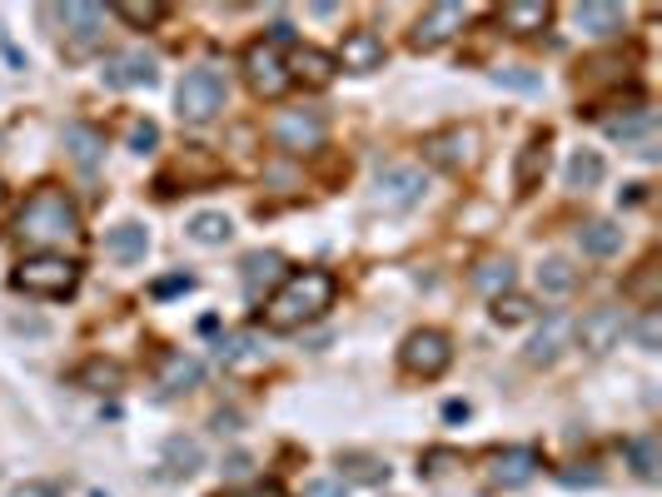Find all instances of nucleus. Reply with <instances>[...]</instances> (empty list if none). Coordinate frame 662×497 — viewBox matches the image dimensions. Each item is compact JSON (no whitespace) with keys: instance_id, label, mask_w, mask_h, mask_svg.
<instances>
[{"instance_id":"1","label":"nucleus","mask_w":662,"mask_h":497,"mask_svg":"<svg viewBox=\"0 0 662 497\" xmlns=\"http://www.w3.org/2000/svg\"><path fill=\"white\" fill-rule=\"evenodd\" d=\"M334 294H339V284H334L329 268L284 274V284L264 298V324H270L274 334H294V328H304L309 318H319L324 308L334 304Z\"/></svg>"},{"instance_id":"2","label":"nucleus","mask_w":662,"mask_h":497,"mask_svg":"<svg viewBox=\"0 0 662 497\" xmlns=\"http://www.w3.org/2000/svg\"><path fill=\"white\" fill-rule=\"evenodd\" d=\"M15 239L41 248V254H51L55 244H75L81 239V214H75L71 194L55 184H41L15 214Z\"/></svg>"},{"instance_id":"3","label":"nucleus","mask_w":662,"mask_h":497,"mask_svg":"<svg viewBox=\"0 0 662 497\" xmlns=\"http://www.w3.org/2000/svg\"><path fill=\"white\" fill-rule=\"evenodd\" d=\"M81 284V264L65 254H31L15 264V288L35 298H71Z\"/></svg>"},{"instance_id":"4","label":"nucleus","mask_w":662,"mask_h":497,"mask_svg":"<svg viewBox=\"0 0 662 497\" xmlns=\"http://www.w3.org/2000/svg\"><path fill=\"white\" fill-rule=\"evenodd\" d=\"M175 105H180L185 125H210V119L224 109V80H220V70H210V65L190 70V75L180 80V89H175Z\"/></svg>"},{"instance_id":"5","label":"nucleus","mask_w":662,"mask_h":497,"mask_svg":"<svg viewBox=\"0 0 662 497\" xmlns=\"http://www.w3.org/2000/svg\"><path fill=\"white\" fill-rule=\"evenodd\" d=\"M399 363H403V373H413V378H443L449 373V363H453L449 334H439V328H419V334H409L403 338V348H399Z\"/></svg>"},{"instance_id":"6","label":"nucleus","mask_w":662,"mask_h":497,"mask_svg":"<svg viewBox=\"0 0 662 497\" xmlns=\"http://www.w3.org/2000/svg\"><path fill=\"white\" fill-rule=\"evenodd\" d=\"M622 334H628V314H622L618 304H598V308L582 314V324H572L578 348H582V353H592V358L612 353V348L622 343Z\"/></svg>"},{"instance_id":"7","label":"nucleus","mask_w":662,"mask_h":497,"mask_svg":"<svg viewBox=\"0 0 662 497\" xmlns=\"http://www.w3.org/2000/svg\"><path fill=\"white\" fill-rule=\"evenodd\" d=\"M244 80H250V89L260 99H280L284 89L294 85L290 65H284V55L270 45V40H254V45L244 50Z\"/></svg>"},{"instance_id":"8","label":"nucleus","mask_w":662,"mask_h":497,"mask_svg":"<svg viewBox=\"0 0 662 497\" xmlns=\"http://www.w3.org/2000/svg\"><path fill=\"white\" fill-rule=\"evenodd\" d=\"M469 15L473 10L469 6H459V0H439V6H429L419 20H413V50H439V45H449L453 35H459L463 25H469Z\"/></svg>"},{"instance_id":"9","label":"nucleus","mask_w":662,"mask_h":497,"mask_svg":"<svg viewBox=\"0 0 662 497\" xmlns=\"http://www.w3.org/2000/svg\"><path fill=\"white\" fill-rule=\"evenodd\" d=\"M270 135H274V145L290 149V155H309V149L324 145V115L319 109H280Z\"/></svg>"},{"instance_id":"10","label":"nucleus","mask_w":662,"mask_h":497,"mask_svg":"<svg viewBox=\"0 0 662 497\" xmlns=\"http://www.w3.org/2000/svg\"><path fill=\"white\" fill-rule=\"evenodd\" d=\"M423 155L443 169H469L479 159V129L473 125H453V129H439V135L423 139Z\"/></svg>"},{"instance_id":"11","label":"nucleus","mask_w":662,"mask_h":497,"mask_svg":"<svg viewBox=\"0 0 662 497\" xmlns=\"http://www.w3.org/2000/svg\"><path fill=\"white\" fill-rule=\"evenodd\" d=\"M538 467H543L538 447H498V453L488 457V467H483V477H488V487H503V493H508V487L533 483Z\"/></svg>"},{"instance_id":"12","label":"nucleus","mask_w":662,"mask_h":497,"mask_svg":"<svg viewBox=\"0 0 662 497\" xmlns=\"http://www.w3.org/2000/svg\"><path fill=\"white\" fill-rule=\"evenodd\" d=\"M423 169L419 165H389L379 179H374V204H383V209H409V204H419L423 199Z\"/></svg>"},{"instance_id":"13","label":"nucleus","mask_w":662,"mask_h":497,"mask_svg":"<svg viewBox=\"0 0 662 497\" xmlns=\"http://www.w3.org/2000/svg\"><path fill=\"white\" fill-rule=\"evenodd\" d=\"M101 80L111 89H135V85H155V55L150 50H120L101 65Z\"/></svg>"},{"instance_id":"14","label":"nucleus","mask_w":662,"mask_h":497,"mask_svg":"<svg viewBox=\"0 0 662 497\" xmlns=\"http://www.w3.org/2000/svg\"><path fill=\"white\" fill-rule=\"evenodd\" d=\"M334 65L339 70H354V75H369V70L383 65V40L374 35V30H349L339 45V55H334Z\"/></svg>"},{"instance_id":"15","label":"nucleus","mask_w":662,"mask_h":497,"mask_svg":"<svg viewBox=\"0 0 662 497\" xmlns=\"http://www.w3.org/2000/svg\"><path fill=\"white\" fill-rule=\"evenodd\" d=\"M240 284H244V298H254V304H260L264 288H280V284H284V258L274 254V248L244 254V264H240Z\"/></svg>"},{"instance_id":"16","label":"nucleus","mask_w":662,"mask_h":497,"mask_svg":"<svg viewBox=\"0 0 662 497\" xmlns=\"http://www.w3.org/2000/svg\"><path fill=\"white\" fill-rule=\"evenodd\" d=\"M284 65H290V80H300V85H309V89L334 85V75H339L334 55H329V50H319V45H300Z\"/></svg>"},{"instance_id":"17","label":"nucleus","mask_w":662,"mask_h":497,"mask_svg":"<svg viewBox=\"0 0 662 497\" xmlns=\"http://www.w3.org/2000/svg\"><path fill=\"white\" fill-rule=\"evenodd\" d=\"M568 343H572V318L548 314V318H543V328L533 334V343H528V363H533V368L558 363L563 348H568Z\"/></svg>"},{"instance_id":"18","label":"nucleus","mask_w":662,"mask_h":497,"mask_svg":"<svg viewBox=\"0 0 662 497\" xmlns=\"http://www.w3.org/2000/svg\"><path fill=\"white\" fill-rule=\"evenodd\" d=\"M622 20H628V10L612 6V0H582V6H572V25H578L582 35L608 40L622 30Z\"/></svg>"},{"instance_id":"19","label":"nucleus","mask_w":662,"mask_h":497,"mask_svg":"<svg viewBox=\"0 0 662 497\" xmlns=\"http://www.w3.org/2000/svg\"><path fill=\"white\" fill-rule=\"evenodd\" d=\"M622 453H628L632 473L642 477V483H662V437L658 433H638L622 443Z\"/></svg>"},{"instance_id":"20","label":"nucleus","mask_w":662,"mask_h":497,"mask_svg":"<svg viewBox=\"0 0 662 497\" xmlns=\"http://www.w3.org/2000/svg\"><path fill=\"white\" fill-rule=\"evenodd\" d=\"M61 20L65 30H71L75 45H95L105 30V6H85V0H71V6H61Z\"/></svg>"},{"instance_id":"21","label":"nucleus","mask_w":662,"mask_h":497,"mask_svg":"<svg viewBox=\"0 0 662 497\" xmlns=\"http://www.w3.org/2000/svg\"><path fill=\"white\" fill-rule=\"evenodd\" d=\"M498 20L513 35H533V30H543L553 20V6L548 0H508V6L498 10Z\"/></svg>"},{"instance_id":"22","label":"nucleus","mask_w":662,"mask_h":497,"mask_svg":"<svg viewBox=\"0 0 662 497\" xmlns=\"http://www.w3.org/2000/svg\"><path fill=\"white\" fill-rule=\"evenodd\" d=\"M543 175H548V139H528V145L518 149V165H513V184H518V194H533Z\"/></svg>"},{"instance_id":"23","label":"nucleus","mask_w":662,"mask_h":497,"mask_svg":"<svg viewBox=\"0 0 662 497\" xmlns=\"http://www.w3.org/2000/svg\"><path fill=\"white\" fill-rule=\"evenodd\" d=\"M578 248L588 258H612L622 248V229L612 224V219H592V224L578 229Z\"/></svg>"},{"instance_id":"24","label":"nucleus","mask_w":662,"mask_h":497,"mask_svg":"<svg viewBox=\"0 0 662 497\" xmlns=\"http://www.w3.org/2000/svg\"><path fill=\"white\" fill-rule=\"evenodd\" d=\"M105 248H111L115 258H125V264H140V258L150 254V229L145 224H115L111 234H105Z\"/></svg>"},{"instance_id":"25","label":"nucleus","mask_w":662,"mask_h":497,"mask_svg":"<svg viewBox=\"0 0 662 497\" xmlns=\"http://www.w3.org/2000/svg\"><path fill=\"white\" fill-rule=\"evenodd\" d=\"M65 149H71V159L81 169H95L101 165V155H105V135L101 129H91V125H65Z\"/></svg>"},{"instance_id":"26","label":"nucleus","mask_w":662,"mask_h":497,"mask_svg":"<svg viewBox=\"0 0 662 497\" xmlns=\"http://www.w3.org/2000/svg\"><path fill=\"white\" fill-rule=\"evenodd\" d=\"M339 483L349 487V483H389V463L383 457H369V453H344L339 457Z\"/></svg>"},{"instance_id":"27","label":"nucleus","mask_w":662,"mask_h":497,"mask_svg":"<svg viewBox=\"0 0 662 497\" xmlns=\"http://www.w3.org/2000/svg\"><path fill=\"white\" fill-rule=\"evenodd\" d=\"M200 383V358H190V353H170L165 358V368H160V388L165 393H185V388H195Z\"/></svg>"},{"instance_id":"28","label":"nucleus","mask_w":662,"mask_h":497,"mask_svg":"<svg viewBox=\"0 0 662 497\" xmlns=\"http://www.w3.org/2000/svg\"><path fill=\"white\" fill-rule=\"evenodd\" d=\"M230 234H234V224H230V214H220V209H204V214H195L190 219V239L195 244H230Z\"/></svg>"},{"instance_id":"29","label":"nucleus","mask_w":662,"mask_h":497,"mask_svg":"<svg viewBox=\"0 0 662 497\" xmlns=\"http://www.w3.org/2000/svg\"><path fill=\"white\" fill-rule=\"evenodd\" d=\"M508 284H513V258H483L479 268H473V288L479 294H508Z\"/></svg>"},{"instance_id":"30","label":"nucleus","mask_w":662,"mask_h":497,"mask_svg":"<svg viewBox=\"0 0 662 497\" xmlns=\"http://www.w3.org/2000/svg\"><path fill=\"white\" fill-rule=\"evenodd\" d=\"M572 284H578V274H572L568 258H543V268H538V294L563 298V294H572Z\"/></svg>"},{"instance_id":"31","label":"nucleus","mask_w":662,"mask_h":497,"mask_svg":"<svg viewBox=\"0 0 662 497\" xmlns=\"http://www.w3.org/2000/svg\"><path fill=\"white\" fill-rule=\"evenodd\" d=\"M602 179V155L598 149H578L568 159V189H592Z\"/></svg>"},{"instance_id":"32","label":"nucleus","mask_w":662,"mask_h":497,"mask_svg":"<svg viewBox=\"0 0 662 497\" xmlns=\"http://www.w3.org/2000/svg\"><path fill=\"white\" fill-rule=\"evenodd\" d=\"M120 363H105V358H91V363L75 373V383L81 388H95V393H111V388H120Z\"/></svg>"},{"instance_id":"33","label":"nucleus","mask_w":662,"mask_h":497,"mask_svg":"<svg viewBox=\"0 0 662 497\" xmlns=\"http://www.w3.org/2000/svg\"><path fill=\"white\" fill-rule=\"evenodd\" d=\"M254 358H264V348L254 343V334H230V338H220V363H224V368L254 363Z\"/></svg>"},{"instance_id":"34","label":"nucleus","mask_w":662,"mask_h":497,"mask_svg":"<svg viewBox=\"0 0 662 497\" xmlns=\"http://www.w3.org/2000/svg\"><path fill=\"white\" fill-rule=\"evenodd\" d=\"M533 314H538V308H533V298H523V294H498L493 298V324H503V328L528 324Z\"/></svg>"},{"instance_id":"35","label":"nucleus","mask_w":662,"mask_h":497,"mask_svg":"<svg viewBox=\"0 0 662 497\" xmlns=\"http://www.w3.org/2000/svg\"><path fill=\"white\" fill-rule=\"evenodd\" d=\"M115 15H120L125 25H135V30H150V25H160L165 6H160V0H120Z\"/></svg>"},{"instance_id":"36","label":"nucleus","mask_w":662,"mask_h":497,"mask_svg":"<svg viewBox=\"0 0 662 497\" xmlns=\"http://www.w3.org/2000/svg\"><path fill=\"white\" fill-rule=\"evenodd\" d=\"M165 463H170V473L190 477L195 467H200V443H195V437H170V443H165Z\"/></svg>"},{"instance_id":"37","label":"nucleus","mask_w":662,"mask_h":497,"mask_svg":"<svg viewBox=\"0 0 662 497\" xmlns=\"http://www.w3.org/2000/svg\"><path fill=\"white\" fill-rule=\"evenodd\" d=\"M628 334L638 338L642 353H658V348H662V314H658V308H642V318H638V324H628Z\"/></svg>"},{"instance_id":"38","label":"nucleus","mask_w":662,"mask_h":497,"mask_svg":"<svg viewBox=\"0 0 662 497\" xmlns=\"http://www.w3.org/2000/svg\"><path fill=\"white\" fill-rule=\"evenodd\" d=\"M648 125H652V109H638V115H612V119H602V129H608L612 139H632V135H642Z\"/></svg>"},{"instance_id":"39","label":"nucleus","mask_w":662,"mask_h":497,"mask_svg":"<svg viewBox=\"0 0 662 497\" xmlns=\"http://www.w3.org/2000/svg\"><path fill=\"white\" fill-rule=\"evenodd\" d=\"M493 85H513V89H538V85H543V75H533V70H523V65H503V70H493Z\"/></svg>"},{"instance_id":"40","label":"nucleus","mask_w":662,"mask_h":497,"mask_svg":"<svg viewBox=\"0 0 662 497\" xmlns=\"http://www.w3.org/2000/svg\"><path fill=\"white\" fill-rule=\"evenodd\" d=\"M155 145H160V125H155V119H135L130 125V149L135 155H150Z\"/></svg>"},{"instance_id":"41","label":"nucleus","mask_w":662,"mask_h":497,"mask_svg":"<svg viewBox=\"0 0 662 497\" xmlns=\"http://www.w3.org/2000/svg\"><path fill=\"white\" fill-rule=\"evenodd\" d=\"M300 497H344V483L339 477H309Z\"/></svg>"},{"instance_id":"42","label":"nucleus","mask_w":662,"mask_h":497,"mask_svg":"<svg viewBox=\"0 0 662 497\" xmlns=\"http://www.w3.org/2000/svg\"><path fill=\"white\" fill-rule=\"evenodd\" d=\"M195 288V278L190 274H170V278H160V284H155V298H170V294H190Z\"/></svg>"},{"instance_id":"43","label":"nucleus","mask_w":662,"mask_h":497,"mask_svg":"<svg viewBox=\"0 0 662 497\" xmlns=\"http://www.w3.org/2000/svg\"><path fill=\"white\" fill-rule=\"evenodd\" d=\"M652 274H658V264H642V274L628 284V294H638V298H648L652 304Z\"/></svg>"},{"instance_id":"44","label":"nucleus","mask_w":662,"mask_h":497,"mask_svg":"<svg viewBox=\"0 0 662 497\" xmlns=\"http://www.w3.org/2000/svg\"><path fill=\"white\" fill-rule=\"evenodd\" d=\"M563 483H602V473H598V467H563Z\"/></svg>"},{"instance_id":"45","label":"nucleus","mask_w":662,"mask_h":497,"mask_svg":"<svg viewBox=\"0 0 662 497\" xmlns=\"http://www.w3.org/2000/svg\"><path fill=\"white\" fill-rule=\"evenodd\" d=\"M274 40H294V25H290V20H274V25H270V45H274Z\"/></svg>"},{"instance_id":"46","label":"nucleus","mask_w":662,"mask_h":497,"mask_svg":"<svg viewBox=\"0 0 662 497\" xmlns=\"http://www.w3.org/2000/svg\"><path fill=\"white\" fill-rule=\"evenodd\" d=\"M618 199H622V204H642V184H628Z\"/></svg>"},{"instance_id":"47","label":"nucleus","mask_w":662,"mask_h":497,"mask_svg":"<svg viewBox=\"0 0 662 497\" xmlns=\"http://www.w3.org/2000/svg\"><path fill=\"white\" fill-rule=\"evenodd\" d=\"M0 199H6V179H0Z\"/></svg>"},{"instance_id":"48","label":"nucleus","mask_w":662,"mask_h":497,"mask_svg":"<svg viewBox=\"0 0 662 497\" xmlns=\"http://www.w3.org/2000/svg\"><path fill=\"white\" fill-rule=\"evenodd\" d=\"M224 497H240V493H224Z\"/></svg>"}]
</instances>
